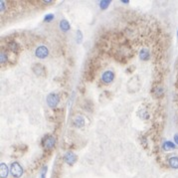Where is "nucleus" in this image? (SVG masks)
I'll return each instance as SVG.
<instances>
[{"label":"nucleus","instance_id":"1a4fd4ad","mask_svg":"<svg viewBox=\"0 0 178 178\" xmlns=\"http://www.w3.org/2000/svg\"><path fill=\"white\" fill-rule=\"evenodd\" d=\"M152 94L155 98H161L164 95V90L161 86H155V87L152 89Z\"/></svg>","mask_w":178,"mask_h":178},{"label":"nucleus","instance_id":"f257e3e1","mask_svg":"<svg viewBox=\"0 0 178 178\" xmlns=\"http://www.w3.org/2000/svg\"><path fill=\"white\" fill-rule=\"evenodd\" d=\"M10 173L14 178H20L23 175V168L18 162H13L10 166Z\"/></svg>","mask_w":178,"mask_h":178},{"label":"nucleus","instance_id":"20e7f679","mask_svg":"<svg viewBox=\"0 0 178 178\" xmlns=\"http://www.w3.org/2000/svg\"><path fill=\"white\" fill-rule=\"evenodd\" d=\"M77 159H78V157H77V155L73 151H68L64 155V161L68 165L75 164V163L77 162Z\"/></svg>","mask_w":178,"mask_h":178},{"label":"nucleus","instance_id":"a878e982","mask_svg":"<svg viewBox=\"0 0 178 178\" xmlns=\"http://www.w3.org/2000/svg\"><path fill=\"white\" fill-rule=\"evenodd\" d=\"M177 37H178V32H177Z\"/></svg>","mask_w":178,"mask_h":178},{"label":"nucleus","instance_id":"6e6552de","mask_svg":"<svg viewBox=\"0 0 178 178\" xmlns=\"http://www.w3.org/2000/svg\"><path fill=\"white\" fill-rule=\"evenodd\" d=\"M73 124L76 127L81 128V127H83L84 125H85V119H84V118L82 116H77L73 119Z\"/></svg>","mask_w":178,"mask_h":178},{"label":"nucleus","instance_id":"393cba45","mask_svg":"<svg viewBox=\"0 0 178 178\" xmlns=\"http://www.w3.org/2000/svg\"><path fill=\"white\" fill-rule=\"evenodd\" d=\"M121 2H122V3H124V4H128L129 3V1H127V0H126V1H121Z\"/></svg>","mask_w":178,"mask_h":178},{"label":"nucleus","instance_id":"423d86ee","mask_svg":"<svg viewBox=\"0 0 178 178\" xmlns=\"http://www.w3.org/2000/svg\"><path fill=\"white\" fill-rule=\"evenodd\" d=\"M32 70L34 72V74L38 77H44L46 75V69L43 65L41 64H35L32 67Z\"/></svg>","mask_w":178,"mask_h":178},{"label":"nucleus","instance_id":"0eeeda50","mask_svg":"<svg viewBox=\"0 0 178 178\" xmlns=\"http://www.w3.org/2000/svg\"><path fill=\"white\" fill-rule=\"evenodd\" d=\"M114 79V74L112 71H106L102 76V81L104 84H110Z\"/></svg>","mask_w":178,"mask_h":178},{"label":"nucleus","instance_id":"9b49d317","mask_svg":"<svg viewBox=\"0 0 178 178\" xmlns=\"http://www.w3.org/2000/svg\"><path fill=\"white\" fill-rule=\"evenodd\" d=\"M59 26H60V29H61V30L64 31V32H67V31H69V30H70V28H71L70 23H69L66 19L61 20V21H60Z\"/></svg>","mask_w":178,"mask_h":178},{"label":"nucleus","instance_id":"4be33fe9","mask_svg":"<svg viewBox=\"0 0 178 178\" xmlns=\"http://www.w3.org/2000/svg\"><path fill=\"white\" fill-rule=\"evenodd\" d=\"M5 2L4 1H1V12H3L4 11V8H5Z\"/></svg>","mask_w":178,"mask_h":178},{"label":"nucleus","instance_id":"7ed1b4c3","mask_svg":"<svg viewBox=\"0 0 178 178\" xmlns=\"http://www.w3.org/2000/svg\"><path fill=\"white\" fill-rule=\"evenodd\" d=\"M59 102H60L59 95H57V94H54V93H51V94H49V95H48V97H47V104L51 108H55L56 106H58Z\"/></svg>","mask_w":178,"mask_h":178},{"label":"nucleus","instance_id":"4468645a","mask_svg":"<svg viewBox=\"0 0 178 178\" xmlns=\"http://www.w3.org/2000/svg\"><path fill=\"white\" fill-rule=\"evenodd\" d=\"M168 164L170 167L177 169L178 168V156H170L168 159Z\"/></svg>","mask_w":178,"mask_h":178},{"label":"nucleus","instance_id":"412c9836","mask_svg":"<svg viewBox=\"0 0 178 178\" xmlns=\"http://www.w3.org/2000/svg\"><path fill=\"white\" fill-rule=\"evenodd\" d=\"M46 171H47V166H44L43 168H42L41 177H40V178H45V175H46Z\"/></svg>","mask_w":178,"mask_h":178},{"label":"nucleus","instance_id":"39448f33","mask_svg":"<svg viewBox=\"0 0 178 178\" xmlns=\"http://www.w3.org/2000/svg\"><path fill=\"white\" fill-rule=\"evenodd\" d=\"M35 55L39 59H44V58H46L49 55V50H48V48L46 46H40L35 51Z\"/></svg>","mask_w":178,"mask_h":178},{"label":"nucleus","instance_id":"9d476101","mask_svg":"<svg viewBox=\"0 0 178 178\" xmlns=\"http://www.w3.org/2000/svg\"><path fill=\"white\" fill-rule=\"evenodd\" d=\"M8 173H9V168L5 163L2 162L0 164V177L1 178H6L8 176Z\"/></svg>","mask_w":178,"mask_h":178},{"label":"nucleus","instance_id":"b1692460","mask_svg":"<svg viewBox=\"0 0 178 178\" xmlns=\"http://www.w3.org/2000/svg\"><path fill=\"white\" fill-rule=\"evenodd\" d=\"M54 1H50V0H46V1H42V3H44V4H51V3H53Z\"/></svg>","mask_w":178,"mask_h":178},{"label":"nucleus","instance_id":"5701e85b","mask_svg":"<svg viewBox=\"0 0 178 178\" xmlns=\"http://www.w3.org/2000/svg\"><path fill=\"white\" fill-rule=\"evenodd\" d=\"M174 141H175V143L178 144V133H176V135H174Z\"/></svg>","mask_w":178,"mask_h":178},{"label":"nucleus","instance_id":"f8f14e48","mask_svg":"<svg viewBox=\"0 0 178 178\" xmlns=\"http://www.w3.org/2000/svg\"><path fill=\"white\" fill-rule=\"evenodd\" d=\"M139 58H140V60H142V61H148L150 58L149 51H148L147 49H141V51H140V53H139Z\"/></svg>","mask_w":178,"mask_h":178},{"label":"nucleus","instance_id":"ddd939ff","mask_svg":"<svg viewBox=\"0 0 178 178\" xmlns=\"http://www.w3.org/2000/svg\"><path fill=\"white\" fill-rule=\"evenodd\" d=\"M8 48H9V50L12 52V53L16 54L19 52V46H18V44L16 43L15 41H11L9 44H8Z\"/></svg>","mask_w":178,"mask_h":178},{"label":"nucleus","instance_id":"6ab92c4d","mask_svg":"<svg viewBox=\"0 0 178 178\" xmlns=\"http://www.w3.org/2000/svg\"><path fill=\"white\" fill-rule=\"evenodd\" d=\"M54 18H55V16H54L53 14H47V15L44 17V21L47 23H50L54 20Z\"/></svg>","mask_w":178,"mask_h":178},{"label":"nucleus","instance_id":"2eb2a0df","mask_svg":"<svg viewBox=\"0 0 178 178\" xmlns=\"http://www.w3.org/2000/svg\"><path fill=\"white\" fill-rule=\"evenodd\" d=\"M163 149L167 150V151H169V150H173V149H175V144L173 143L172 141L166 140V141L163 143Z\"/></svg>","mask_w":178,"mask_h":178},{"label":"nucleus","instance_id":"f3484780","mask_svg":"<svg viewBox=\"0 0 178 178\" xmlns=\"http://www.w3.org/2000/svg\"><path fill=\"white\" fill-rule=\"evenodd\" d=\"M110 1H108V0H102V1L100 2V9H106V8L110 6Z\"/></svg>","mask_w":178,"mask_h":178},{"label":"nucleus","instance_id":"aec40b11","mask_svg":"<svg viewBox=\"0 0 178 178\" xmlns=\"http://www.w3.org/2000/svg\"><path fill=\"white\" fill-rule=\"evenodd\" d=\"M82 41H83V34H82L81 30H78L77 31V43L81 44Z\"/></svg>","mask_w":178,"mask_h":178},{"label":"nucleus","instance_id":"f03ea898","mask_svg":"<svg viewBox=\"0 0 178 178\" xmlns=\"http://www.w3.org/2000/svg\"><path fill=\"white\" fill-rule=\"evenodd\" d=\"M56 145V137L54 135H47L43 140V146L45 149L52 150Z\"/></svg>","mask_w":178,"mask_h":178},{"label":"nucleus","instance_id":"a211bd4d","mask_svg":"<svg viewBox=\"0 0 178 178\" xmlns=\"http://www.w3.org/2000/svg\"><path fill=\"white\" fill-rule=\"evenodd\" d=\"M7 61H8L7 55H6L5 52L2 51V52H1V54H0V62H1V64H2V65H3V64H5V63H7Z\"/></svg>","mask_w":178,"mask_h":178},{"label":"nucleus","instance_id":"dca6fc26","mask_svg":"<svg viewBox=\"0 0 178 178\" xmlns=\"http://www.w3.org/2000/svg\"><path fill=\"white\" fill-rule=\"evenodd\" d=\"M137 114H139V116H140V118H142V119L149 118V114H148L147 110H145V108H140L139 110V112H137Z\"/></svg>","mask_w":178,"mask_h":178}]
</instances>
